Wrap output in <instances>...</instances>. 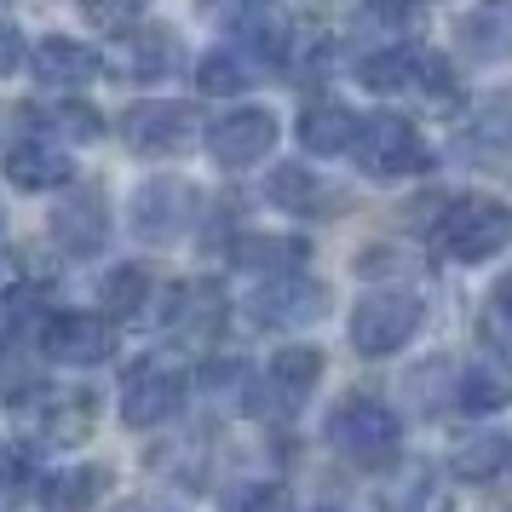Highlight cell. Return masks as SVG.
Wrapping results in <instances>:
<instances>
[{
  "label": "cell",
  "instance_id": "1",
  "mask_svg": "<svg viewBox=\"0 0 512 512\" xmlns=\"http://www.w3.org/2000/svg\"><path fill=\"white\" fill-rule=\"evenodd\" d=\"M328 443H334L351 466H392L397 449H403V420H397L380 397L351 392L328 409Z\"/></svg>",
  "mask_w": 512,
  "mask_h": 512
},
{
  "label": "cell",
  "instance_id": "2",
  "mask_svg": "<svg viewBox=\"0 0 512 512\" xmlns=\"http://www.w3.org/2000/svg\"><path fill=\"white\" fill-rule=\"evenodd\" d=\"M438 242L461 265H484L512 242V208L495 196H461L438 213Z\"/></svg>",
  "mask_w": 512,
  "mask_h": 512
},
{
  "label": "cell",
  "instance_id": "3",
  "mask_svg": "<svg viewBox=\"0 0 512 512\" xmlns=\"http://www.w3.org/2000/svg\"><path fill=\"white\" fill-rule=\"evenodd\" d=\"M420 317L426 311H420V300L409 288H374L351 311V346L363 351V357H392V351H403L415 340Z\"/></svg>",
  "mask_w": 512,
  "mask_h": 512
},
{
  "label": "cell",
  "instance_id": "4",
  "mask_svg": "<svg viewBox=\"0 0 512 512\" xmlns=\"http://www.w3.org/2000/svg\"><path fill=\"white\" fill-rule=\"evenodd\" d=\"M351 156H357V167H363L369 179H409V173H420V167L432 162V156H426V139L415 133V121L392 116V110L363 121Z\"/></svg>",
  "mask_w": 512,
  "mask_h": 512
},
{
  "label": "cell",
  "instance_id": "5",
  "mask_svg": "<svg viewBox=\"0 0 512 512\" xmlns=\"http://www.w3.org/2000/svg\"><path fill=\"white\" fill-rule=\"evenodd\" d=\"M357 75H363V87H374V93H432V98L449 93V58H438V52H426V47L369 52Z\"/></svg>",
  "mask_w": 512,
  "mask_h": 512
},
{
  "label": "cell",
  "instance_id": "6",
  "mask_svg": "<svg viewBox=\"0 0 512 512\" xmlns=\"http://www.w3.org/2000/svg\"><path fill=\"white\" fill-rule=\"evenodd\" d=\"M179 403H185V374L173 369V363H162V357H144V363H133L127 369V380H121V420L127 426H162V420L179 415Z\"/></svg>",
  "mask_w": 512,
  "mask_h": 512
},
{
  "label": "cell",
  "instance_id": "7",
  "mask_svg": "<svg viewBox=\"0 0 512 512\" xmlns=\"http://www.w3.org/2000/svg\"><path fill=\"white\" fill-rule=\"evenodd\" d=\"M208 18L242 47L265 52V58H288L294 52V24L277 0H208Z\"/></svg>",
  "mask_w": 512,
  "mask_h": 512
},
{
  "label": "cell",
  "instance_id": "8",
  "mask_svg": "<svg viewBox=\"0 0 512 512\" xmlns=\"http://www.w3.org/2000/svg\"><path fill=\"white\" fill-rule=\"evenodd\" d=\"M323 311H328V288L300 277V271L265 277L254 294H248V317H254L259 328H305V323H317Z\"/></svg>",
  "mask_w": 512,
  "mask_h": 512
},
{
  "label": "cell",
  "instance_id": "9",
  "mask_svg": "<svg viewBox=\"0 0 512 512\" xmlns=\"http://www.w3.org/2000/svg\"><path fill=\"white\" fill-rule=\"evenodd\" d=\"M121 139H127V150H139V156H179L196 139V110L190 104H173V98L133 104L121 116Z\"/></svg>",
  "mask_w": 512,
  "mask_h": 512
},
{
  "label": "cell",
  "instance_id": "10",
  "mask_svg": "<svg viewBox=\"0 0 512 512\" xmlns=\"http://www.w3.org/2000/svg\"><path fill=\"white\" fill-rule=\"evenodd\" d=\"M196 219V190L185 179H150L133 196V231L144 242H179Z\"/></svg>",
  "mask_w": 512,
  "mask_h": 512
},
{
  "label": "cell",
  "instance_id": "11",
  "mask_svg": "<svg viewBox=\"0 0 512 512\" xmlns=\"http://www.w3.org/2000/svg\"><path fill=\"white\" fill-rule=\"evenodd\" d=\"M41 351H47L52 363L93 369V363H110V357H116V328L104 323V317H87V311H64V317L47 323Z\"/></svg>",
  "mask_w": 512,
  "mask_h": 512
},
{
  "label": "cell",
  "instance_id": "12",
  "mask_svg": "<svg viewBox=\"0 0 512 512\" xmlns=\"http://www.w3.org/2000/svg\"><path fill=\"white\" fill-rule=\"evenodd\" d=\"M317 380H323V351H311V346H288L277 351L271 363H265V380H259V392H254V415H265V403L277 409V415H294L305 397L317 392Z\"/></svg>",
  "mask_w": 512,
  "mask_h": 512
},
{
  "label": "cell",
  "instance_id": "13",
  "mask_svg": "<svg viewBox=\"0 0 512 512\" xmlns=\"http://www.w3.org/2000/svg\"><path fill=\"white\" fill-rule=\"evenodd\" d=\"M52 242H58L64 254H75V259L98 254V248L110 242V202H104V190L98 185L70 190V196L52 208Z\"/></svg>",
  "mask_w": 512,
  "mask_h": 512
},
{
  "label": "cell",
  "instance_id": "14",
  "mask_svg": "<svg viewBox=\"0 0 512 512\" xmlns=\"http://www.w3.org/2000/svg\"><path fill=\"white\" fill-rule=\"evenodd\" d=\"M271 144H277V116H271V110H254V104L219 116L213 133H208V150H213L219 167H254V162L271 156Z\"/></svg>",
  "mask_w": 512,
  "mask_h": 512
},
{
  "label": "cell",
  "instance_id": "15",
  "mask_svg": "<svg viewBox=\"0 0 512 512\" xmlns=\"http://www.w3.org/2000/svg\"><path fill=\"white\" fill-rule=\"evenodd\" d=\"M29 70L41 87H87L98 70H104V58H98L87 41H70V35H47L35 58H29Z\"/></svg>",
  "mask_w": 512,
  "mask_h": 512
},
{
  "label": "cell",
  "instance_id": "16",
  "mask_svg": "<svg viewBox=\"0 0 512 512\" xmlns=\"http://www.w3.org/2000/svg\"><path fill=\"white\" fill-rule=\"evenodd\" d=\"M461 52L478 64H507L512 58V0H478L461 18Z\"/></svg>",
  "mask_w": 512,
  "mask_h": 512
},
{
  "label": "cell",
  "instance_id": "17",
  "mask_svg": "<svg viewBox=\"0 0 512 512\" xmlns=\"http://www.w3.org/2000/svg\"><path fill=\"white\" fill-rule=\"evenodd\" d=\"M507 403H512V363H501V357H472L455 374V409L461 415H495Z\"/></svg>",
  "mask_w": 512,
  "mask_h": 512
},
{
  "label": "cell",
  "instance_id": "18",
  "mask_svg": "<svg viewBox=\"0 0 512 512\" xmlns=\"http://www.w3.org/2000/svg\"><path fill=\"white\" fill-rule=\"evenodd\" d=\"M357 133H363V121L351 116L340 98L305 104V116H300V144L311 150V156H346V150H357Z\"/></svg>",
  "mask_w": 512,
  "mask_h": 512
},
{
  "label": "cell",
  "instance_id": "19",
  "mask_svg": "<svg viewBox=\"0 0 512 512\" xmlns=\"http://www.w3.org/2000/svg\"><path fill=\"white\" fill-rule=\"evenodd\" d=\"M6 179H12L18 190H52V185H64V179H75V167H70V156H64L58 144L24 139V144L6 150Z\"/></svg>",
  "mask_w": 512,
  "mask_h": 512
},
{
  "label": "cell",
  "instance_id": "20",
  "mask_svg": "<svg viewBox=\"0 0 512 512\" xmlns=\"http://www.w3.org/2000/svg\"><path fill=\"white\" fill-rule=\"evenodd\" d=\"M380 507L386 512H455V501H449V484H443L438 472L426 461H415L380 489Z\"/></svg>",
  "mask_w": 512,
  "mask_h": 512
},
{
  "label": "cell",
  "instance_id": "21",
  "mask_svg": "<svg viewBox=\"0 0 512 512\" xmlns=\"http://www.w3.org/2000/svg\"><path fill=\"white\" fill-rule=\"evenodd\" d=\"M35 432L47 443H87L93 438V397L87 392H47L35 409Z\"/></svg>",
  "mask_w": 512,
  "mask_h": 512
},
{
  "label": "cell",
  "instance_id": "22",
  "mask_svg": "<svg viewBox=\"0 0 512 512\" xmlns=\"http://www.w3.org/2000/svg\"><path fill=\"white\" fill-rule=\"evenodd\" d=\"M449 466H455V478H466V484H495L512 466V438L507 432H478V438H466L449 455Z\"/></svg>",
  "mask_w": 512,
  "mask_h": 512
},
{
  "label": "cell",
  "instance_id": "23",
  "mask_svg": "<svg viewBox=\"0 0 512 512\" xmlns=\"http://www.w3.org/2000/svg\"><path fill=\"white\" fill-rule=\"evenodd\" d=\"M305 248L300 236H242L231 248V259L242 271H271V277H288V271H300L305 265Z\"/></svg>",
  "mask_w": 512,
  "mask_h": 512
},
{
  "label": "cell",
  "instance_id": "24",
  "mask_svg": "<svg viewBox=\"0 0 512 512\" xmlns=\"http://www.w3.org/2000/svg\"><path fill=\"white\" fill-rule=\"evenodd\" d=\"M167 323L179 334H208V328L225 323V294L213 282H185L173 300H167Z\"/></svg>",
  "mask_w": 512,
  "mask_h": 512
},
{
  "label": "cell",
  "instance_id": "25",
  "mask_svg": "<svg viewBox=\"0 0 512 512\" xmlns=\"http://www.w3.org/2000/svg\"><path fill=\"white\" fill-rule=\"evenodd\" d=\"M116 70L127 81H156V75L173 70V35L167 29H139V35H127L116 52Z\"/></svg>",
  "mask_w": 512,
  "mask_h": 512
},
{
  "label": "cell",
  "instance_id": "26",
  "mask_svg": "<svg viewBox=\"0 0 512 512\" xmlns=\"http://www.w3.org/2000/svg\"><path fill=\"white\" fill-rule=\"evenodd\" d=\"M104 495V472L98 466H70V472H52L41 484V501L47 512H87Z\"/></svg>",
  "mask_w": 512,
  "mask_h": 512
},
{
  "label": "cell",
  "instance_id": "27",
  "mask_svg": "<svg viewBox=\"0 0 512 512\" xmlns=\"http://www.w3.org/2000/svg\"><path fill=\"white\" fill-rule=\"evenodd\" d=\"M265 196H271L282 213H317V208L328 202V196H323V179H311L300 162H282L277 173L265 179Z\"/></svg>",
  "mask_w": 512,
  "mask_h": 512
},
{
  "label": "cell",
  "instance_id": "28",
  "mask_svg": "<svg viewBox=\"0 0 512 512\" xmlns=\"http://www.w3.org/2000/svg\"><path fill=\"white\" fill-rule=\"evenodd\" d=\"M466 150H478V156H495V150H512V98H489L478 116L466 121L461 133Z\"/></svg>",
  "mask_w": 512,
  "mask_h": 512
},
{
  "label": "cell",
  "instance_id": "29",
  "mask_svg": "<svg viewBox=\"0 0 512 512\" xmlns=\"http://www.w3.org/2000/svg\"><path fill=\"white\" fill-rule=\"evenodd\" d=\"M98 300H104L110 317H139L144 300H150V271L144 265H116L104 277V288H98Z\"/></svg>",
  "mask_w": 512,
  "mask_h": 512
},
{
  "label": "cell",
  "instance_id": "30",
  "mask_svg": "<svg viewBox=\"0 0 512 512\" xmlns=\"http://www.w3.org/2000/svg\"><path fill=\"white\" fill-rule=\"evenodd\" d=\"M196 87H202V93H213V98L242 93V87H248V64H242V52H231V47L208 52V58L196 64Z\"/></svg>",
  "mask_w": 512,
  "mask_h": 512
},
{
  "label": "cell",
  "instance_id": "31",
  "mask_svg": "<svg viewBox=\"0 0 512 512\" xmlns=\"http://www.w3.org/2000/svg\"><path fill=\"white\" fill-rule=\"evenodd\" d=\"M231 512H294V495L282 484H242L231 495Z\"/></svg>",
  "mask_w": 512,
  "mask_h": 512
},
{
  "label": "cell",
  "instance_id": "32",
  "mask_svg": "<svg viewBox=\"0 0 512 512\" xmlns=\"http://www.w3.org/2000/svg\"><path fill=\"white\" fill-rule=\"evenodd\" d=\"M58 127H64L70 139H81V144L104 133V121H98V110H93V104H64V110H58Z\"/></svg>",
  "mask_w": 512,
  "mask_h": 512
},
{
  "label": "cell",
  "instance_id": "33",
  "mask_svg": "<svg viewBox=\"0 0 512 512\" xmlns=\"http://www.w3.org/2000/svg\"><path fill=\"white\" fill-rule=\"evenodd\" d=\"M87 12H93L98 24H127V18H139L144 0H81Z\"/></svg>",
  "mask_w": 512,
  "mask_h": 512
},
{
  "label": "cell",
  "instance_id": "34",
  "mask_svg": "<svg viewBox=\"0 0 512 512\" xmlns=\"http://www.w3.org/2000/svg\"><path fill=\"white\" fill-rule=\"evenodd\" d=\"M18 64H24V35L0 18V75H12Z\"/></svg>",
  "mask_w": 512,
  "mask_h": 512
},
{
  "label": "cell",
  "instance_id": "35",
  "mask_svg": "<svg viewBox=\"0 0 512 512\" xmlns=\"http://www.w3.org/2000/svg\"><path fill=\"white\" fill-rule=\"evenodd\" d=\"M489 305H495V317H501V328H512V271L501 282H495V294H489Z\"/></svg>",
  "mask_w": 512,
  "mask_h": 512
},
{
  "label": "cell",
  "instance_id": "36",
  "mask_svg": "<svg viewBox=\"0 0 512 512\" xmlns=\"http://www.w3.org/2000/svg\"><path fill=\"white\" fill-rule=\"evenodd\" d=\"M386 6H397V12H415V6H432V0H386Z\"/></svg>",
  "mask_w": 512,
  "mask_h": 512
},
{
  "label": "cell",
  "instance_id": "37",
  "mask_svg": "<svg viewBox=\"0 0 512 512\" xmlns=\"http://www.w3.org/2000/svg\"><path fill=\"white\" fill-rule=\"evenodd\" d=\"M6 282H12V259L0 254V288H6Z\"/></svg>",
  "mask_w": 512,
  "mask_h": 512
},
{
  "label": "cell",
  "instance_id": "38",
  "mask_svg": "<svg viewBox=\"0 0 512 512\" xmlns=\"http://www.w3.org/2000/svg\"><path fill=\"white\" fill-rule=\"evenodd\" d=\"M484 512H512V501H489V507Z\"/></svg>",
  "mask_w": 512,
  "mask_h": 512
},
{
  "label": "cell",
  "instance_id": "39",
  "mask_svg": "<svg viewBox=\"0 0 512 512\" xmlns=\"http://www.w3.org/2000/svg\"><path fill=\"white\" fill-rule=\"evenodd\" d=\"M323 512H340V507H323Z\"/></svg>",
  "mask_w": 512,
  "mask_h": 512
}]
</instances>
